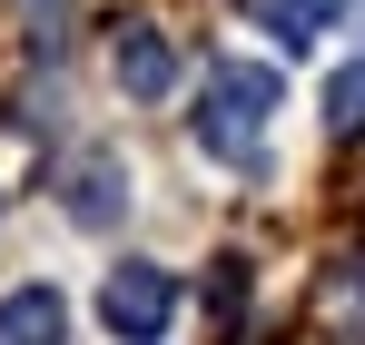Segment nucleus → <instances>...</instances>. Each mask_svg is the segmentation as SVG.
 I'll use <instances>...</instances> for the list:
<instances>
[{"label": "nucleus", "mask_w": 365, "mask_h": 345, "mask_svg": "<svg viewBox=\"0 0 365 345\" xmlns=\"http://www.w3.org/2000/svg\"><path fill=\"white\" fill-rule=\"evenodd\" d=\"M267 118H277V69H257V59H217L187 128H197V148H207L217 168L257 177V168H267Z\"/></svg>", "instance_id": "1"}, {"label": "nucleus", "mask_w": 365, "mask_h": 345, "mask_svg": "<svg viewBox=\"0 0 365 345\" xmlns=\"http://www.w3.org/2000/svg\"><path fill=\"white\" fill-rule=\"evenodd\" d=\"M99 316H109V336H119V345H158V336H168V316H178V277H168V267H109Z\"/></svg>", "instance_id": "2"}, {"label": "nucleus", "mask_w": 365, "mask_h": 345, "mask_svg": "<svg viewBox=\"0 0 365 345\" xmlns=\"http://www.w3.org/2000/svg\"><path fill=\"white\" fill-rule=\"evenodd\" d=\"M0 345H69V296H60V287L0 296Z\"/></svg>", "instance_id": "3"}, {"label": "nucleus", "mask_w": 365, "mask_h": 345, "mask_svg": "<svg viewBox=\"0 0 365 345\" xmlns=\"http://www.w3.org/2000/svg\"><path fill=\"white\" fill-rule=\"evenodd\" d=\"M168 79H178V50H168L148 20H138V30H119V89H128V99H158Z\"/></svg>", "instance_id": "4"}, {"label": "nucleus", "mask_w": 365, "mask_h": 345, "mask_svg": "<svg viewBox=\"0 0 365 345\" xmlns=\"http://www.w3.org/2000/svg\"><path fill=\"white\" fill-rule=\"evenodd\" d=\"M69 217L79 227H109L119 217V158H79L69 168Z\"/></svg>", "instance_id": "5"}, {"label": "nucleus", "mask_w": 365, "mask_h": 345, "mask_svg": "<svg viewBox=\"0 0 365 345\" xmlns=\"http://www.w3.org/2000/svg\"><path fill=\"white\" fill-rule=\"evenodd\" d=\"M247 10H257V20H267V30H277L287 50H306V40H316V30H326V20H336L346 0H247Z\"/></svg>", "instance_id": "6"}, {"label": "nucleus", "mask_w": 365, "mask_h": 345, "mask_svg": "<svg viewBox=\"0 0 365 345\" xmlns=\"http://www.w3.org/2000/svg\"><path fill=\"white\" fill-rule=\"evenodd\" d=\"M326 128H336V138H365V59H346V69L326 79Z\"/></svg>", "instance_id": "7"}]
</instances>
